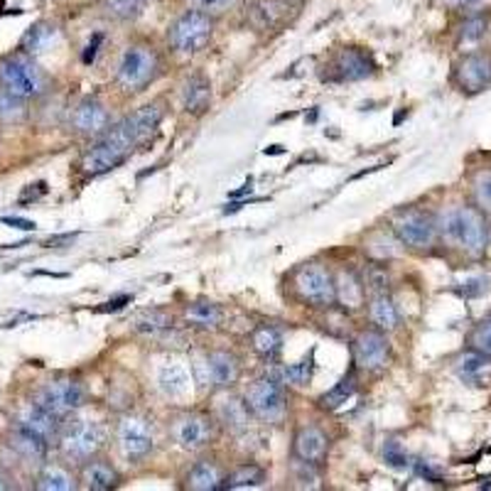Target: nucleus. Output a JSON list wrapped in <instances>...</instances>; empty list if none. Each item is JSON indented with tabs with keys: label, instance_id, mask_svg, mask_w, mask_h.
Instances as JSON below:
<instances>
[{
	"label": "nucleus",
	"instance_id": "f257e3e1",
	"mask_svg": "<svg viewBox=\"0 0 491 491\" xmlns=\"http://www.w3.org/2000/svg\"><path fill=\"white\" fill-rule=\"evenodd\" d=\"M140 146L136 130L128 123V119H123L121 123H116L113 128H109L106 133H101L99 140L94 143L82 157V170L84 174H103L111 173L113 167L126 163V157L133 153V147Z\"/></svg>",
	"mask_w": 491,
	"mask_h": 491
},
{
	"label": "nucleus",
	"instance_id": "f03ea898",
	"mask_svg": "<svg viewBox=\"0 0 491 491\" xmlns=\"http://www.w3.org/2000/svg\"><path fill=\"white\" fill-rule=\"evenodd\" d=\"M435 224L437 234L445 238L447 244L462 246L467 254L479 255L487 248V241H489L487 221H484L482 211L474 207L442 211Z\"/></svg>",
	"mask_w": 491,
	"mask_h": 491
},
{
	"label": "nucleus",
	"instance_id": "7ed1b4c3",
	"mask_svg": "<svg viewBox=\"0 0 491 491\" xmlns=\"http://www.w3.org/2000/svg\"><path fill=\"white\" fill-rule=\"evenodd\" d=\"M0 84H3L5 92L22 101L35 99V96L45 92L47 86L45 74L37 69V64L25 52L8 57L5 62L0 64Z\"/></svg>",
	"mask_w": 491,
	"mask_h": 491
},
{
	"label": "nucleus",
	"instance_id": "20e7f679",
	"mask_svg": "<svg viewBox=\"0 0 491 491\" xmlns=\"http://www.w3.org/2000/svg\"><path fill=\"white\" fill-rule=\"evenodd\" d=\"M211 35H214L211 15L201 13V10H187L184 15L174 20L173 28L167 32V40L177 52L194 55V52H200V49L210 45Z\"/></svg>",
	"mask_w": 491,
	"mask_h": 491
},
{
	"label": "nucleus",
	"instance_id": "39448f33",
	"mask_svg": "<svg viewBox=\"0 0 491 491\" xmlns=\"http://www.w3.org/2000/svg\"><path fill=\"white\" fill-rule=\"evenodd\" d=\"M106 445V428L94 420H76L59 435V447L64 457L74 462H86L103 450Z\"/></svg>",
	"mask_w": 491,
	"mask_h": 491
},
{
	"label": "nucleus",
	"instance_id": "423d86ee",
	"mask_svg": "<svg viewBox=\"0 0 491 491\" xmlns=\"http://www.w3.org/2000/svg\"><path fill=\"white\" fill-rule=\"evenodd\" d=\"M292 288L298 298L315 308H332L335 305V275L327 265L305 263L292 275Z\"/></svg>",
	"mask_w": 491,
	"mask_h": 491
},
{
	"label": "nucleus",
	"instance_id": "0eeeda50",
	"mask_svg": "<svg viewBox=\"0 0 491 491\" xmlns=\"http://www.w3.org/2000/svg\"><path fill=\"white\" fill-rule=\"evenodd\" d=\"M157 55L150 45H130L119 62V84L128 92H140L157 76Z\"/></svg>",
	"mask_w": 491,
	"mask_h": 491
},
{
	"label": "nucleus",
	"instance_id": "6e6552de",
	"mask_svg": "<svg viewBox=\"0 0 491 491\" xmlns=\"http://www.w3.org/2000/svg\"><path fill=\"white\" fill-rule=\"evenodd\" d=\"M393 231L403 246L415 248V251H425L435 244L437 224L435 219L428 217L425 211L408 210L393 219Z\"/></svg>",
	"mask_w": 491,
	"mask_h": 491
},
{
	"label": "nucleus",
	"instance_id": "1a4fd4ad",
	"mask_svg": "<svg viewBox=\"0 0 491 491\" xmlns=\"http://www.w3.org/2000/svg\"><path fill=\"white\" fill-rule=\"evenodd\" d=\"M246 406L255 418L265 423H281L285 415V396H282L281 383L275 379H258V381L246 393Z\"/></svg>",
	"mask_w": 491,
	"mask_h": 491
},
{
	"label": "nucleus",
	"instance_id": "9d476101",
	"mask_svg": "<svg viewBox=\"0 0 491 491\" xmlns=\"http://www.w3.org/2000/svg\"><path fill=\"white\" fill-rule=\"evenodd\" d=\"M119 447L126 460L140 462L146 460L155 447V435L150 420L140 415H126L119 423Z\"/></svg>",
	"mask_w": 491,
	"mask_h": 491
},
{
	"label": "nucleus",
	"instance_id": "9b49d317",
	"mask_svg": "<svg viewBox=\"0 0 491 491\" xmlns=\"http://www.w3.org/2000/svg\"><path fill=\"white\" fill-rule=\"evenodd\" d=\"M352 354H354V364L359 371L376 373L386 369L391 349H388V342L383 337L381 329H366L356 335Z\"/></svg>",
	"mask_w": 491,
	"mask_h": 491
},
{
	"label": "nucleus",
	"instance_id": "f8f14e48",
	"mask_svg": "<svg viewBox=\"0 0 491 491\" xmlns=\"http://www.w3.org/2000/svg\"><path fill=\"white\" fill-rule=\"evenodd\" d=\"M35 403L64 418V415H69L82 406L84 388L76 381H49L40 388Z\"/></svg>",
	"mask_w": 491,
	"mask_h": 491
},
{
	"label": "nucleus",
	"instance_id": "ddd939ff",
	"mask_svg": "<svg viewBox=\"0 0 491 491\" xmlns=\"http://www.w3.org/2000/svg\"><path fill=\"white\" fill-rule=\"evenodd\" d=\"M173 437L184 450H201L214 440V420L204 413H187L173 423Z\"/></svg>",
	"mask_w": 491,
	"mask_h": 491
},
{
	"label": "nucleus",
	"instance_id": "4468645a",
	"mask_svg": "<svg viewBox=\"0 0 491 491\" xmlns=\"http://www.w3.org/2000/svg\"><path fill=\"white\" fill-rule=\"evenodd\" d=\"M59 415L55 413H49L47 408H42L40 403H30L28 408L20 413V428L28 430L32 435L42 437L47 445L52 442V440H59L62 435V423H59Z\"/></svg>",
	"mask_w": 491,
	"mask_h": 491
},
{
	"label": "nucleus",
	"instance_id": "2eb2a0df",
	"mask_svg": "<svg viewBox=\"0 0 491 491\" xmlns=\"http://www.w3.org/2000/svg\"><path fill=\"white\" fill-rule=\"evenodd\" d=\"M332 72H335V79H339V82H359V79L371 76L373 62L371 57L362 52L359 47H344L335 57Z\"/></svg>",
	"mask_w": 491,
	"mask_h": 491
},
{
	"label": "nucleus",
	"instance_id": "dca6fc26",
	"mask_svg": "<svg viewBox=\"0 0 491 491\" xmlns=\"http://www.w3.org/2000/svg\"><path fill=\"white\" fill-rule=\"evenodd\" d=\"M457 84L464 92H482L491 84V57L467 55L455 69Z\"/></svg>",
	"mask_w": 491,
	"mask_h": 491
},
{
	"label": "nucleus",
	"instance_id": "f3484780",
	"mask_svg": "<svg viewBox=\"0 0 491 491\" xmlns=\"http://www.w3.org/2000/svg\"><path fill=\"white\" fill-rule=\"evenodd\" d=\"M329 455V437L317 428V425H308V428L298 430L295 435V457L302 462L322 464Z\"/></svg>",
	"mask_w": 491,
	"mask_h": 491
},
{
	"label": "nucleus",
	"instance_id": "a211bd4d",
	"mask_svg": "<svg viewBox=\"0 0 491 491\" xmlns=\"http://www.w3.org/2000/svg\"><path fill=\"white\" fill-rule=\"evenodd\" d=\"M72 123L84 136H101L109 130V111L103 109L96 99H84L74 109Z\"/></svg>",
	"mask_w": 491,
	"mask_h": 491
},
{
	"label": "nucleus",
	"instance_id": "6ab92c4d",
	"mask_svg": "<svg viewBox=\"0 0 491 491\" xmlns=\"http://www.w3.org/2000/svg\"><path fill=\"white\" fill-rule=\"evenodd\" d=\"M364 285L356 278V273L352 271H337L335 275V302H339L344 309H359L364 305Z\"/></svg>",
	"mask_w": 491,
	"mask_h": 491
},
{
	"label": "nucleus",
	"instance_id": "aec40b11",
	"mask_svg": "<svg viewBox=\"0 0 491 491\" xmlns=\"http://www.w3.org/2000/svg\"><path fill=\"white\" fill-rule=\"evenodd\" d=\"M207 369H210L211 386H221V388H228L238 381L241 376V366H238V359L228 352H211L207 356Z\"/></svg>",
	"mask_w": 491,
	"mask_h": 491
},
{
	"label": "nucleus",
	"instance_id": "412c9836",
	"mask_svg": "<svg viewBox=\"0 0 491 491\" xmlns=\"http://www.w3.org/2000/svg\"><path fill=\"white\" fill-rule=\"evenodd\" d=\"M82 482H84V489L109 491L119 487L121 477L109 462H103V460H94L92 457V460H86V464H84Z\"/></svg>",
	"mask_w": 491,
	"mask_h": 491
},
{
	"label": "nucleus",
	"instance_id": "4be33fe9",
	"mask_svg": "<svg viewBox=\"0 0 491 491\" xmlns=\"http://www.w3.org/2000/svg\"><path fill=\"white\" fill-rule=\"evenodd\" d=\"M190 371L183 364H165L157 373V386L167 398H184L190 393Z\"/></svg>",
	"mask_w": 491,
	"mask_h": 491
},
{
	"label": "nucleus",
	"instance_id": "5701e85b",
	"mask_svg": "<svg viewBox=\"0 0 491 491\" xmlns=\"http://www.w3.org/2000/svg\"><path fill=\"white\" fill-rule=\"evenodd\" d=\"M224 487V472L214 462H197L187 474V489L192 491H217Z\"/></svg>",
	"mask_w": 491,
	"mask_h": 491
},
{
	"label": "nucleus",
	"instance_id": "b1692460",
	"mask_svg": "<svg viewBox=\"0 0 491 491\" xmlns=\"http://www.w3.org/2000/svg\"><path fill=\"white\" fill-rule=\"evenodd\" d=\"M457 373L462 376V381L474 383V386H484L491 376V356L479 354V352H474L472 349V354H467L460 359Z\"/></svg>",
	"mask_w": 491,
	"mask_h": 491
},
{
	"label": "nucleus",
	"instance_id": "393cba45",
	"mask_svg": "<svg viewBox=\"0 0 491 491\" xmlns=\"http://www.w3.org/2000/svg\"><path fill=\"white\" fill-rule=\"evenodd\" d=\"M217 415L231 433H241V430L248 428V406H246V400L234 398V396L221 398Z\"/></svg>",
	"mask_w": 491,
	"mask_h": 491
},
{
	"label": "nucleus",
	"instance_id": "a878e982",
	"mask_svg": "<svg viewBox=\"0 0 491 491\" xmlns=\"http://www.w3.org/2000/svg\"><path fill=\"white\" fill-rule=\"evenodd\" d=\"M369 317H371L373 325L381 329V332H391V329L398 327L400 322L398 308H396V302L388 295H376V298H371Z\"/></svg>",
	"mask_w": 491,
	"mask_h": 491
},
{
	"label": "nucleus",
	"instance_id": "bb28decb",
	"mask_svg": "<svg viewBox=\"0 0 491 491\" xmlns=\"http://www.w3.org/2000/svg\"><path fill=\"white\" fill-rule=\"evenodd\" d=\"M37 489L42 491H72L76 489V479L59 464H47L37 477Z\"/></svg>",
	"mask_w": 491,
	"mask_h": 491
},
{
	"label": "nucleus",
	"instance_id": "cd10ccee",
	"mask_svg": "<svg viewBox=\"0 0 491 491\" xmlns=\"http://www.w3.org/2000/svg\"><path fill=\"white\" fill-rule=\"evenodd\" d=\"M10 445L18 450L20 455L25 457V460H30V462H42L47 457V442L42 440V437L32 435V433H28V430L20 428L15 435L10 437Z\"/></svg>",
	"mask_w": 491,
	"mask_h": 491
},
{
	"label": "nucleus",
	"instance_id": "c85d7f7f",
	"mask_svg": "<svg viewBox=\"0 0 491 491\" xmlns=\"http://www.w3.org/2000/svg\"><path fill=\"white\" fill-rule=\"evenodd\" d=\"M211 101V86L204 76H192L187 86H184V109L192 113H201L207 111Z\"/></svg>",
	"mask_w": 491,
	"mask_h": 491
},
{
	"label": "nucleus",
	"instance_id": "c756f323",
	"mask_svg": "<svg viewBox=\"0 0 491 491\" xmlns=\"http://www.w3.org/2000/svg\"><path fill=\"white\" fill-rule=\"evenodd\" d=\"M265 482V469L258 464H241L234 472L224 477V489H246V487H261Z\"/></svg>",
	"mask_w": 491,
	"mask_h": 491
},
{
	"label": "nucleus",
	"instance_id": "7c9ffc66",
	"mask_svg": "<svg viewBox=\"0 0 491 491\" xmlns=\"http://www.w3.org/2000/svg\"><path fill=\"white\" fill-rule=\"evenodd\" d=\"M312 371H315V352H309V356H305L300 364L285 366L282 371H278L271 379H275L278 383L285 381L292 383V386H308V381L312 379Z\"/></svg>",
	"mask_w": 491,
	"mask_h": 491
},
{
	"label": "nucleus",
	"instance_id": "2f4dec72",
	"mask_svg": "<svg viewBox=\"0 0 491 491\" xmlns=\"http://www.w3.org/2000/svg\"><path fill=\"white\" fill-rule=\"evenodd\" d=\"M251 344H254L255 354H261L263 359H275L281 354L282 349V337L281 332L273 327H258L251 337Z\"/></svg>",
	"mask_w": 491,
	"mask_h": 491
},
{
	"label": "nucleus",
	"instance_id": "473e14b6",
	"mask_svg": "<svg viewBox=\"0 0 491 491\" xmlns=\"http://www.w3.org/2000/svg\"><path fill=\"white\" fill-rule=\"evenodd\" d=\"M184 317H187V322H192V325H197V327H219V322H221V309H219V305H214V302H194V305H190L187 308V312H184Z\"/></svg>",
	"mask_w": 491,
	"mask_h": 491
},
{
	"label": "nucleus",
	"instance_id": "72a5a7b5",
	"mask_svg": "<svg viewBox=\"0 0 491 491\" xmlns=\"http://www.w3.org/2000/svg\"><path fill=\"white\" fill-rule=\"evenodd\" d=\"M362 285H364V292H369L371 298L376 295H388L391 290V278H388V271L383 265H366L364 275H362Z\"/></svg>",
	"mask_w": 491,
	"mask_h": 491
},
{
	"label": "nucleus",
	"instance_id": "f704fd0d",
	"mask_svg": "<svg viewBox=\"0 0 491 491\" xmlns=\"http://www.w3.org/2000/svg\"><path fill=\"white\" fill-rule=\"evenodd\" d=\"M354 391H356V379L349 373V376H344V379H342L332 391H327L322 398H319V406H322L325 410L339 408V406H344L346 400L354 396Z\"/></svg>",
	"mask_w": 491,
	"mask_h": 491
},
{
	"label": "nucleus",
	"instance_id": "c9c22d12",
	"mask_svg": "<svg viewBox=\"0 0 491 491\" xmlns=\"http://www.w3.org/2000/svg\"><path fill=\"white\" fill-rule=\"evenodd\" d=\"M173 327V317L170 315H165L160 309H147L143 315H138L136 319V329L138 332H143V335H163L167 329Z\"/></svg>",
	"mask_w": 491,
	"mask_h": 491
},
{
	"label": "nucleus",
	"instance_id": "e433bc0d",
	"mask_svg": "<svg viewBox=\"0 0 491 491\" xmlns=\"http://www.w3.org/2000/svg\"><path fill=\"white\" fill-rule=\"evenodd\" d=\"M489 28V18L484 13H474L472 18H467L460 28V42L462 45H477Z\"/></svg>",
	"mask_w": 491,
	"mask_h": 491
},
{
	"label": "nucleus",
	"instance_id": "4c0bfd02",
	"mask_svg": "<svg viewBox=\"0 0 491 491\" xmlns=\"http://www.w3.org/2000/svg\"><path fill=\"white\" fill-rule=\"evenodd\" d=\"M472 192L477 210L482 214H491V170H482V173L474 174Z\"/></svg>",
	"mask_w": 491,
	"mask_h": 491
},
{
	"label": "nucleus",
	"instance_id": "58836bf2",
	"mask_svg": "<svg viewBox=\"0 0 491 491\" xmlns=\"http://www.w3.org/2000/svg\"><path fill=\"white\" fill-rule=\"evenodd\" d=\"M25 119V103L5 89H0V121L3 123H20Z\"/></svg>",
	"mask_w": 491,
	"mask_h": 491
},
{
	"label": "nucleus",
	"instance_id": "ea45409f",
	"mask_svg": "<svg viewBox=\"0 0 491 491\" xmlns=\"http://www.w3.org/2000/svg\"><path fill=\"white\" fill-rule=\"evenodd\" d=\"M292 472H295V482L302 489H319V474H317V464H309L298 460L295 467H292Z\"/></svg>",
	"mask_w": 491,
	"mask_h": 491
},
{
	"label": "nucleus",
	"instance_id": "a19ab883",
	"mask_svg": "<svg viewBox=\"0 0 491 491\" xmlns=\"http://www.w3.org/2000/svg\"><path fill=\"white\" fill-rule=\"evenodd\" d=\"M52 37V30L45 22H40L35 28L28 30V35L22 37V52H40L47 45V40Z\"/></svg>",
	"mask_w": 491,
	"mask_h": 491
},
{
	"label": "nucleus",
	"instance_id": "79ce46f5",
	"mask_svg": "<svg viewBox=\"0 0 491 491\" xmlns=\"http://www.w3.org/2000/svg\"><path fill=\"white\" fill-rule=\"evenodd\" d=\"M469 344H472L474 352L491 356V317L484 319L482 325H477L472 337H469Z\"/></svg>",
	"mask_w": 491,
	"mask_h": 491
},
{
	"label": "nucleus",
	"instance_id": "37998d69",
	"mask_svg": "<svg viewBox=\"0 0 491 491\" xmlns=\"http://www.w3.org/2000/svg\"><path fill=\"white\" fill-rule=\"evenodd\" d=\"M383 460L391 464V467H396V469H406L408 467V455H406V450L396 440L386 442V447H383Z\"/></svg>",
	"mask_w": 491,
	"mask_h": 491
},
{
	"label": "nucleus",
	"instance_id": "c03bdc74",
	"mask_svg": "<svg viewBox=\"0 0 491 491\" xmlns=\"http://www.w3.org/2000/svg\"><path fill=\"white\" fill-rule=\"evenodd\" d=\"M192 8L201 10L207 15H214V13H227L228 8L237 5V0H187Z\"/></svg>",
	"mask_w": 491,
	"mask_h": 491
},
{
	"label": "nucleus",
	"instance_id": "a18cd8bd",
	"mask_svg": "<svg viewBox=\"0 0 491 491\" xmlns=\"http://www.w3.org/2000/svg\"><path fill=\"white\" fill-rule=\"evenodd\" d=\"M489 290V281L487 278H472V281L464 282V295L467 298H477V295H484V292Z\"/></svg>",
	"mask_w": 491,
	"mask_h": 491
},
{
	"label": "nucleus",
	"instance_id": "49530a36",
	"mask_svg": "<svg viewBox=\"0 0 491 491\" xmlns=\"http://www.w3.org/2000/svg\"><path fill=\"white\" fill-rule=\"evenodd\" d=\"M0 224H5V227H13V228H20V231H35L37 228L35 221H30V219H18V217L0 219Z\"/></svg>",
	"mask_w": 491,
	"mask_h": 491
},
{
	"label": "nucleus",
	"instance_id": "de8ad7c7",
	"mask_svg": "<svg viewBox=\"0 0 491 491\" xmlns=\"http://www.w3.org/2000/svg\"><path fill=\"white\" fill-rule=\"evenodd\" d=\"M101 42H103V35H101V32H96V35L92 37V42H89V45H86V49H84V64H92L94 59H96V52H99V47H101Z\"/></svg>",
	"mask_w": 491,
	"mask_h": 491
},
{
	"label": "nucleus",
	"instance_id": "09e8293b",
	"mask_svg": "<svg viewBox=\"0 0 491 491\" xmlns=\"http://www.w3.org/2000/svg\"><path fill=\"white\" fill-rule=\"evenodd\" d=\"M130 302V298L128 295H123V298H116V300H109L103 308L99 309V312H116V309H123Z\"/></svg>",
	"mask_w": 491,
	"mask_h": 491
},
{
	"label": "nucleus",
	"instance_id": "8fccbe9b",
	"mask_svg": "<svg viewBox=\"0 0 491 491\" xmlns=\"http://www.w3.org/2000/svg\"><path fill=\"white\" fill-rule=\"evenodd\" d=\"M460 5L467 10H479L484 5V0H460Z\"/></svg>",
	"mask_w": 491,
	"mask_h": 491
},
{
	"label": "nucleus",
	"instance_id": "3c124183",
	"mask_svg": "<svg viewBox=\"0 0 491 491\" xmlns=\"http://www.w3.org/2000/svg\"><path fill=\"white\" fill-rule=\"evenodd\" d=\"M246 192H251V180H248V183H246L238 192H231V197H241V194H246Z\"/></svg>",
	"mask_w": 491,
	"mask_h": 491
},
{
	"label": "nucleus",
	"instance_id": "603ef678",
	"mask_svg": "<svg viewBox=\"0 0 491 491\" xmlns=\"http://www.w3.org/2000/svg\"><path fill=\"white\" fill-rule=\"evenodd\" d=\"M281 146H273V147H265V155H281Z\"/></svg>",
	"mask_w": 491,
	"mask_h": 491
},
{
	"label": "nucleus",
	"instance_id": "864d4df0",
	"mask_svg": "<svg viewBox=\"0 0 491 491\" xmlns=\"http://www.w3.org/2000/svg\"><path fill=\"white\" fill-rule=\"evenodd\" d=\"M10 484H8V479H5V477H3V474H0V491H5L8 489Z\"/></svg>",
	"mask_w": 491,
	"mask_h": 491
},
{
	"label": "nucleus",
	"instance_id": "5fc2aeb1",
	"mask_svg": "<svg viewBox=\"0 0 491 491\" xmlns=\"http://www.w3.org/2000/svg\"><path fill=\"white\" fill-rule=\"evenodd\" d=\"M292 3H300V0H292Z\"/></svg>",
	"mask_w": 491,
	"mask_h": 491
}]
</instances>
